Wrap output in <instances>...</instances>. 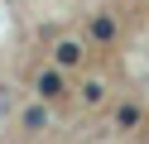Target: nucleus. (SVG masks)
I'll list each match as a JSON object with an SVG mask.
<instances>
[{
    "instance_id": "nucleus-1",
    "label": "nucleus",
    "mask_w": 149,
    "mask_h": 144,
    "mask_svg": "<svg viewBox=\"0 0 149 144\" xmlns=\"http://www.w3.org/2000/svg\"><path fill=\"white\" fill-rule=\"evenodd\" d=\"M96 38L116 43V63H120L111 130L120 139H130V144H149V15L139 19V29H130L125 43L111 29V19H96Z\"/></svg>"
}]
</instances>
